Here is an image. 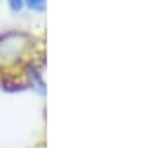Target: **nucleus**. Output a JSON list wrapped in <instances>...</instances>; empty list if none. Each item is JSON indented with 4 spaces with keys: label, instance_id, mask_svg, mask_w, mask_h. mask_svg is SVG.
Wrapping results in <instances>:
<instances>
[{
    "label": "nucleus",
    "instance_id": "f257e3e1",
    "mask_svg": "<svg viewBox=\"0 0 157 148\" xmlns=\"http://www.w3.org/2000/svg\"><path fill=\"white\" fill-rule=\"evenodd\" d=\"M30 7H33V9H44L45 4H42L39 0H33V2H30Z\"/></svg>",
    "mask_w": 157,
    "mask_h": 148
},
{
    "label": "nucleus",
    "instance_id": "f03ea898",
    "mask_svg": "<svg viewBox=\"0 0 157 148\" xmlns=\"http://www.w3.org/2000/svg\"><path fill=\"white\" fill-rule=\"evenodd\" d=\"M11 7L14 9V11H19V9L23 7V4L21 2H11Z\"/></svg>",
    "mask_w": 157,
    "mask_h": 148
}]
</instances>
